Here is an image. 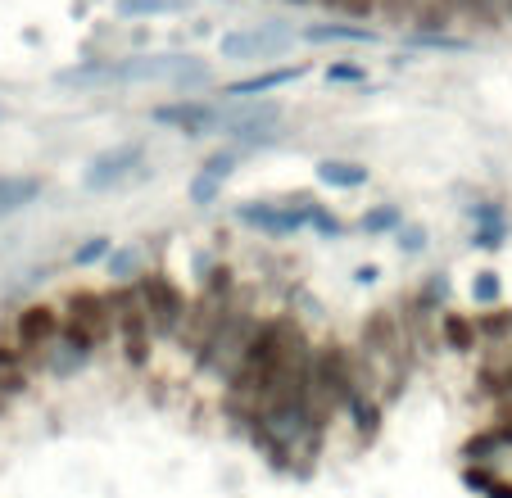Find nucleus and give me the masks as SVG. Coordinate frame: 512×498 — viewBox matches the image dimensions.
<instances>
[{
  "mask_svg": "<svg viewBox=\"0 0 512 498\" xmlns=\"http://www.w3.org/2000/svg\"><path fill=\"white\" fill-rule=\"evenodd\" d=\"M109 249H114V240H109V236H91V240H82V245L73 249V268H91V263L109 259Z\"/></svg>",
  "mask_w": 512,
  "mask_h": 498,
  "instance_id": "obj_29",
  "label": "nucleus"
},
{
  "mask_svg": "<svg viewBox=\"0 0 512 498\" xmlns=\"http://www.w3.org/2000/svg\"><path fill=\"white\" fill-rule=\"evenodd\" d=\"M150 123L173 127V132H182V136H218V123H223V105H213V100H195V96H182V100H168V105H155V109H150Z\"/></svg>",
  "mask_w": 512,
  "mask_h": 498,
  "instance_id": "obj_8",
  "label": "nucleus"
},
{
  "mask_svg": "<svg viewBox=\"0 0 512 498\" xmlns=\"http://www.w3.org/2000/svg\"><path fill=\"white\" fill-rule=\"evenodd\" d=\"M467 213H472V222H476V227H508V218H503V209H499V204H472V209H467Z\"/></svg>",
  "mask_w": 512,
  "mask_h": 498,
  "instance_id": "obj_35",
  "label": "nucleus"
},
{
  "mask_svg": "<svg viewBox=\"0 0 512 498\" xmlns=\"http://www.w3.org/2000/svg\"><path fill=\"white\" fill-rule=\"evenodd\" d=\"M145 272V254L141 245H123V249H109V277L123 281V286H132L136 277Z\"/></svg>",
  "mask_w": 512,
  "mask_h": 498,
  "instance_id": "obj_22",
  "label": "nucleus"
},
{
  "mask_svg": "<svg viewBox=\"0 0 512 498\" xmlns=\"http://www.w3.org/2000/svg\"><path fill=\"white\" fill-rule=\"evenodd\" d=\"M327 82H368V68L363 64H331Z\"/></svg>",
  "mask_w": 512,
  "mask_h": 498,
  "instance_id": "obj_36",
  "label": "nucleus"
},
{
  "mask_svg": "<svg viewBox=\"0 0 512 498\" xmlns=\"http://www.w3.org/2000/svg\"><path fill=\"white\" fill-rule=\"evenodd\" d=\"M290 5H304V0H290Z\"/></svg>",
  "mask_w": 512,
  "mask_h": 498,
  "instance_id": "obj_45",
  "label": "nucleus"
},
{
  "mask_svg": "<svg viewBox=\"0 0 512 498\" xmlns=\"http://www.w3.org/2000/svg\"><path fill=\"white\" fill-rule=\"evenodd\" d=\"M472 299H476L481 308H494V304H499V299H503V281H499V272H490V268L476 272V277H472Z\"/></svg>",
  "mask_w": 512,
  "mask_h": 498,
  "instance_id": "obj_27",
  "label": "nucleus"
},
{
  "mask_svg": "<svg viewBox=\"0 0 512 498\" xmlns=\"http://www.w3.org/2000/svg\"><path fill=\"white\" fill-rule=\"evenodd\" d=\"M377 277H381V268H372V263H368V268H354V281H358V286H372Z\"/></svg>",
  "mask_w": 512,
  "mask_h": 498,
  "instance_id": "obj_40",
  "label": "nucleus"
},
{
  "mask_svg": "<svg viewBox=\"0 0 512 498\" xmlns=\"http://www.w3.org/2000/svg\"><path fill=\"white\" fill-rule=\"evenodd\" d=\"M304 41H354V46H363V41H377V32L354 28V23H313V28H304Z\"/></svg>",
  "mask_w": 512,
  "mask_h": 498,
  "instance_id": "obj_23",
  "label": "nucleus"
},
{
  "mask_svg": "<svg viewBox=\"0 0 512 498\" xmlns=\"http://www.w3.org/2000/svg\"><path fill=\"white\" fill-rule=\"evenodd\" d=\"M377 19H386V28H404L413 23V0H377Z\"/></svg>",
  "mask_w": 512,
  "mask_h": 498,
  "instance_id": "obj_31",
  "label": "nucleus"
},
{
  "mask_svg": "<svg viewBox=\"0 0 512 498\" xmlns=\"http://www.w3.org/2000/svg\"><path fill=\"white\" fill-rule=\"evenodd\" d=\"M313 195L300 191V195H286V200H250L236 209V218L245 222V227H259L263 236L281 240V236H295V231L309 227V213H313Z\"/></svg>",
  "mask_w": 512,
  "mask_h": 498,
  "instance_id": "obj_6",
  "label": "nucleus"
},
{
  "mask_svg": "<svg viewBox=\"0 0 512 498\" xmlns=\"http://www.w3.org/2000/svg\"><path fill=\"white\" fill-rule=\"evenodd\" d=\"M277 123H281V105H277V100H232V105H223L218 136L250 141V145H272V127H277Z\"/></svg>",
  "mask_w": 512,
  "mask_h": 498,
  "instance_id": "obj_7",
  "label": "nucleus"
},
{
  "mask_svg": "<svg viewBox=\"0 0 512 498\" xmlns=\"http://www.w3.org/2000/svg\"><path fill=\"white\" fill-rule=\"evenodd\" d=\"M476 336H481V345H503V340H512V308H485V313H476Z\"/></svg>",
  "mask_w": 512,
  "mask_h": 498,
  "instance_id": "obj_20",
  "label": "nucleus"
},
{
  "mask_svg": "<svg viewBox=\"0 0 512 498\" xmlns=\"http://www.w3.org/2000/svg\"><path fill=\"white\" fill-rule=\"evenodd\" d=\"M109 308H114V336H118L127 367H145L150 363V349H155V331H150V317H145L136 286L109 290Z\"/></svg>",
  "mask_w": 512,
  "mask_h": 498,
  "instance_id": "obj_3",
  "label": "nucleus"
},
{
  "mask_svg": "<svg viewBox=\"0 0 512 498\" xmlns=\"http://www.w3.org/2000/svg\"><path fill=\"white\" fill-rule=\"evenodd\" d=\"M277 50H286V32L281 28H245L218 37V55L223 59H268Z\"/></svg>",
  "mask_w": 512,
  "mask_h": 498,
  "instance_id": "obj_11",
  "label": "nucleus"
},
{
  "mask_svg": "<svg viewBox=\"0 0 512 498\" xmlns=\"http://www.w3.org/2000/svg\"><path fill=\"white\" fill-rule=\"evenodd\" d=\"M132 286H136V295H141L145 317H150V331L173 340L177 326H182V317H186V304H191V299H186V290L177 286L168 272H141Z\"/></svg>",
  "mask_w": 512,
  "mask_h": 498,
  "instance_id": "obj_5",
  "label": "nucleus"
},
{
  "mask_svg": "<svg viewBox=\"0 0 512 498\" xmlns=\"http://www.w3.org/2000/svg\"><path fill=\"white\" fill-rule=\"evenodd\" d=\"M28 385H32L28 367H0V394H5V399H19V394H28Z\"/></svg>",
  "mask_w": 512,
  "mask_h": 498,
  "instance_id": "obj_32",
  "label": "nucleus"
},
{
  "mask_svg": "<svg viewBox=\"0 0 512 498\" xmlns=\"http://www.w3.org/2000/svg\"><path fill=\"white\" fill-rule=\"evenodd\" d=\"M435 336H440V349H454V354H476V349H481L476 317L458 313V308H440V317H435Z\"/></svg>",
  "mask_w": 512,
  "mask_h": 498,
  "instance_id": "obj_13",
  "label": "nucleus"
},
{
  "mask_svg": "<svg viewBox=\"0 0 512 498\" xmlns=\"http://www.w3.org/2000/svg\"><path fill=\"white\" fill-rule=\"evenodd\" d=\"M304 73H309L304 64H281V68H268V73L241 77V82H227L223 96L227 100H259V96H268V91H281V87H290V82H300Z\"/></svg>",
  "mask_w": 512,
  "mask_h": 498,
  "instance_id": "obj_12",
  "label": "nucleus"
},
{
  "mask_svg": "<svg viewBox=\"0 0 512 498\" xmlns=\"http://www.w3.org/2000/svg\"><path fill=\"white\" fill-rule=\"evenodd\" d=\"M503 5L508 0H458V19H472V28L494 32L503 23Z\"/></svg>",
  "mask_w": 512,
  "mask_h": 498,
  "instance_id": "obj_21",
  "label": "nucleus"
},
{
  "mask_svg": "<svg viewBox=\"0 0 512 498\" xmlns=\"http://www.w3.org/2000/svg\"><path fill=\"white\" fill-rule=\"evenodd\" d=\"M82 363H87V354H82V349H73V345H68L64 336H59L55 345H50L46 354L37 358V367H46L50 376H73V372H78Z\"/></svg>",
  "mask_w": 512,
  "mask_h": 498,
  "instance_id": "obj_19",
  "label": "nucleus"
},
{
  "mask_svg": "<svg viewBox=\"0 0 512 498\" xmlns=\"http://www.w3.org/2000/svg\"><path fill=\"white\" fill-rule=\"evenodd\" d=\"M254 331H259V313L250 308V295L245 290H236L232 299H227L223 317H218V326H213V336L204 340V349L195 354V367L209 376H218V381H232L236 367H241L245 349H250Z\"/></svg>",
  "mask_w": 512,
  "mask_h": 498,
  "instance_id": "obj_1",
  "label": "nucleus"
},
{
  "mask_svg": "<svg viewBox=\"0 0 512 498\" xmlns=\"http://www.w3.org/2000/svg\"><path fill=\"white\" fill-rule=\"evenodd\" d=\"M0 123H5V105H0Z\"/></svg>",
  "mask_w": 512,
  "mask_h": 498,
  "instance_id": "obj_44",
  "label": "nucleus"
},
{
  "mask_svg": "<svg viewBox=\"0 0 512 498\" xmlns=\"http://www.w3.org/2000/svg\"><path fill=\"white\" fill-rule=\"evenodd\" d=\"M186 195H191V204L209 209V204H218V195H223V182H213V177L195 173V177H191V186H186Z\"/></svg>",
  "mask_w": 512,
  "mask_h": 498,
  "instance_id": "obj_30",
  "label": "nucleus"
},
{
  "mask_svg": "<svg viewBox=\"0 0 512 498\" xmlns=\"http://www.w3.org/2000/svg\"><path fill=\"white\" fill-rule=\"evenodd\" d=\"M358 349L372 354L381 367H390V372H399V376H408V367H413V358H417L413 345H408V331H404L399 308H377V313H368Z\"/></svg>",
  "mask_w": 512,
  "mask_h": 498,
  "instance_id": "obj_4",
  "label": "nucleus"
},
{
  "mask_svg": "<svg viewBox=\"0 0 512 498\" xmlns=\"http://www.w3.org/2000/svg\"><path fill=\"white\" fill-rule=\"evenodd\" d=\"M368 163H354V159H322L318 163V182L331 186V191H358L368 186Z\"/></svg>",
  "mask_w": 512,
  "mask_h": 498,
  "instance_id": "obj_16",
  "label": "nucleus"
},
{
  "mask_svg": "<svg viewBox=\"0 0 512 498\" xmlns=\"http://www.w3.org/2000/svg\"><path fill=\"white\" fill-rule=\"evenodd\" d=\"M236 163H241V150H236V145H227V150H218V154H209V159H204L200 173L213 177V182H227V177L236 173Z\"/></svg>",
  "mask_w": 512,
  "mask_h": 498,
  "instance_id": "obj_28",
  "label": "nucleus"
},
{
  "mask_svg": "<svg viewBox=\"0 0 512 498\" xmlns=\"http://www.w3.org/2000/svg\"><path fill=\"white\" fill-rule=\"evenodd\" d=\"M59 317H64V331L59 336L68 340L73 349H82V354H96L100 345H109L114 340V308H109V295L105 290H73V295L64 299V308H59Z\"/></svg>",
  "mask_w": 512,
  "mask_h": 498,
  "instance_id": "obj_2",
  "label": "nucleus"
},
{
  "mask_svg": "<svg viewBox=\"0 0 512 498\" xmlns=\"http://www.w3.org/2000/svg\"><path fill=\"white\" fill-rule=\"evenodd\" d=\"M123 19H159V14H182L186 0H114Z\"/></svg>",
  "mask_w": 512,
  "mask_h": 498,
  "instance_id": "obj_24",
  "label": "nucleus"
},
{
  "mask_svg": "<svg viewBox=\"0 0 512 498\" xmlns=\"http://www.w3.org/2000/svg\"><path fill=\"white\" fill-rule=\"evenodd\" d=\"M5 408H10V399H5V394H0V417H5Z\"/></svg>",
  "mask_w": 512,
  "mask_h": 498,
  "instance_id": "obj_41",
  "label": "nucleus"
},
{
  "mask_svg": "<svg viewBox=\"0 0 512 498\" xmlns=\"http://www.w3.org/2000/svg\"><path fill=\"white\" fill-rule=\"evenodd\" d=\"M345 412H349V422H354L358 440H377V431H381V399L354 390V394H349V403H345Z\"/></svg>",
  "mask_w": 512,
  "mask_h": 498,
  "instance_id": "obj_18",
  "label": "nucleus"
},
{
  "mask_svg": "<svg viewBox=\"0 0 512 498\" xmlns=\"http://www.w3.org/2000/svg\"><path fill=\"white\" fill-rule=\"evenodd\" d=\"M318 5H327V10H336V5H340V0H318Z\"/></svg>",
  "mask_w": 512,
  "mask_h": 498,
  "instance_id": "obj_42",
  "label": "nucleus"
},
{
  "mask_svg": "<svg viewBox=\"0 0 512 498\" xmlns=\"http://www.w3.org/2000/svg\"><path fill=\"white\" fill-rule=\"evenodd\" d=\"M508 449H512V444L503 440V435L494 431V426H485L481 435H472V440L463 444V462H467V467H485V471H494V467H499V458H503Z\"/></svg>",
  "mask_w": 512,
  "mask_h": 498,
  "instance_id": "obj_17",
  "label": "nucleus"
},
{
  "mask_svg": "<svg viewBox=\"0 0 512 498\" xmlns=\"http://www.w3.org/2000/svg\"><path fill=\"white\" fill-rule=\"evenodd\" d=\"M395 245L404 249V254H422V249H426V227H422V222H399Z\"/></svg>",
  "mask_w": 512,
  "mask_h": 498,
  "instance_id": "obj_33",
  "label": "nucleus"
},
{
  "mask_svg": "<svg viewBox=\"0 0 512 498\" xmlns=\"http://www.w3.org/2000/svg\"><path fill=\"white\" fill-rule=\"evenodd\" d=\"M309 227H318L322 236H345V222L336 218V213H327L322 204H313V213H309Z\"/></svg>",
  "mask_w": 512,
  "mask_h": 498,
  "instance_id": "obj_34",
  "label": "nucleus"
},
{
  "mask_svg": "<svg viewBox=\"0 0 512 498\" xmlns=\"http://www.w3.org/2000/svg\"><path fill=\"white\" fill-rule=\"evenodd\" d=\"M503 236H508V227H476L472 231V245L476 249H499Z\"/></svg>",
  "mask_w": 512,
  "mask_h": 498,
  "instance_id": "obj_38",
  "label": "nucleus"
},
{
  "mask_svg": "<svg viewBox=\"0 0 512 498\" xmlns=\"http://www.w3.org/2000/svg\"><path fill=\"white\" fill-rule=\"evenodd\" d=\"M59 331H64V317H59L55 304H23L14 313V345L28 354V363H37L55 345Z\"/></svg>",
  "mask_w": 512,
  "mask_h": 498,
  "instance_id": "obj_10",
  "label": "nucleus"
},
{
  "mask_svg": "<svg viewBox=\"0 0 512 498\" xmlns=\"http://www.w3.org/2000/svg\"><path fill=\"white\" fill-rule=\"evenodd\" d=\"M503 19H512V0H508V5H503Z\"/></svg>",
  "mask_w": 512,
  "mask_h": 498,
  "instance_id": "obj_43",
  "label": "nucleus"
},
{
  "mask_svg": "<svg viewBox=\"0 0 512 498\" xmlns=\"http://www.w3.org/2000/svg\"><path fill=\"white\" fill-rule=\"evenodd\" d=\"M336 10L345 14V19H372V14H377V0H340Z\"/></svg>",
  "mask_w": 512,
  "mask_h": 498,
  "instance_id": "obj_39",
  "label": "nucleus"
},
{
  "mask_svg": "<svg viewBox=\"0 0 512 498\" xmlns=\"http://www.w3.org/2000/svg\"><path fill=\"white\" fill-rule=\"evenodd\" d=\"M399 222H404V209H399V204H377V209H368L358 218V227H363V236H395Z\"/></svg>",
  "mask_w": 512,
  "mask_h": 498,
  "instance_id": "obj_25",
  "label": "nucleus"
},
{
  "mask_svg": "<svg viewBox=\"0 0 512 498\" xmlns=\"http://www.w3.org/2000/svg\"><path fill=\"white\" fill-rule=\"evenodd\" d=\"M168 82H173L177 91H191V87H209V82H213V73H209V64H200V59H191V55H186L182 64L173 68V77H168Z\"/></svg>",
  "mask_w": 512,
  "mask_h": 498,
  "instance_id": "obj_26",
  "label": "nucleus"
},
{
  "mask_svg": "<svg viewBox=\"0 0 512 498\" xmlns=\"http://www.w3.org/2000/svg\"><path fill=\"white\" fill-rule=\"evenodd\" d=\"M145 168V145L141 141H118L109 150H100L96 159L87 163V173H82V186L87 191H109V186L127 182Z\"/></svg>",
  "mask_w": 512,
  "mask_h": 498,
  "instance_id": "obj_9",
  "label": "nucleus"
},
{
  "mask_svg": "<svg viewBox=\"0 0 512 498\" xmlns=\"http://www.w3.org/2000/svg\"><path fill=\"white\" fill-rule=\"evenodd\" d=\"M458 19V0H413V28L417 37H440Z\"/></svg>",
  "mask_w": 512,
  "mask_h": 498,
  "instance_id": "obj_15",
  "label": "nucleus"
},
{
  "mask_svg": "<svg viewBox=\"0 0 512 498\" xmlns=\"http://www.w3.org/2000/svg\"><path fill=\"white\" fill-rule=\"evenodd\" d=\"M41 191H46V182H41V177L5 173V177H0V218H10V213H23L28 204H37Z\"/></svg>",
  "mask_w": 512,
  "mask_h": 498,
  "instance_id": "obj_14",
  "label": "nucleus"
},
{
  "mask_svg": "<svg viewBox=\"0 0 512 498\" xmlns=\"http://www.w3.org/2000/svg\"><path fill=\"white\" fill-rule=\"evenodd\" d=\"M0 367H32L28 354L14 345V336H0Z\"/></svg>",
  "mask_w": 512,
  "mask_h": 498,
  "instance_id": "obj_37",
  "label": "nucleus"
}]
</instances>
